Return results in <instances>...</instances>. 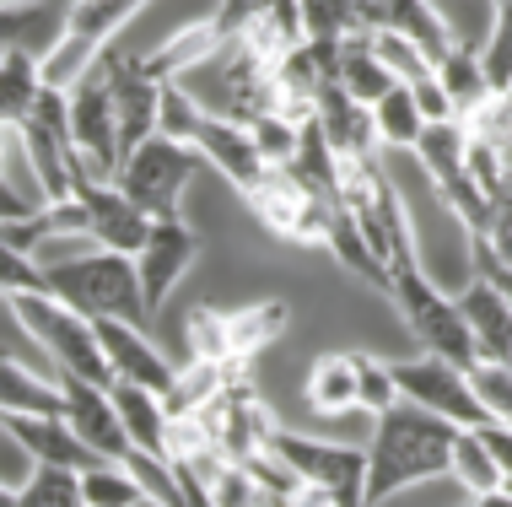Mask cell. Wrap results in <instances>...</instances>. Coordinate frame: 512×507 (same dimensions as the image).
Returning <instances> with one entry per match:
<instances>
[{"label":"cell","instance_id":"5bb4252c","mask_svg":"<svg viewBox=\"0 0 512 507\" xmlns=\"http://www.w3.org/2000/svg\"><path fill=\"white\" fill-rule=\"evenodd\" d=\"M98 340L108 351V367H114V378H130V383H146V389L168 394L178 367H168V356L157 351V340H151L141 324H124V319H98Z\"/></svg>","mask_w":512,"mask_h":507},{"label":"cell","instance_id":"cb8c5ba5","mask_svg":"<svg viewBox=\"0 0 512 507\" xmlns=\"http://www.w3.org/2000/svg\"><path fill=\"white\" fill-rule=\"evenodd\" d=\"M0 416H65L60 378H38L33 367L0 356Z\"/></svg>","mask_w":512,"mask_h":507},{"label":"cell","instance_id":"7dc6e473","mask_svg":"<svg viewBox=\"0 0 512 507\" xmlns=\"http://www.w3.org/2000/svg\"><path fill=\"white\" fill-rule=\"evenodd\" d=\"M507 491H512V475H507Z\"/></svg>","mask_w":512,"mask_h":507},{"label":"cell","instance_id":"e575fe53","mask_svg":"<svg viewBox=\"0 0 512 507\" xmlns=\"http://www.w3.org/2000/svg\"><path fill=\"white\" fill-rule=\"evenodd\" d=\"M184 340H189V356L232 367V351H227V308L200 303L195 313H189V324H184Z\"/></svg>","mask_w":512,"mask_h":507},{"label":"cell","instance_id":"44dd1931","mask_svg":"<svg viewBox=\"0 0 512 507\" xmlns=\"http://www.w3.org/2000/svg\"><path fill=\"white\" fill-rule=\"evenodd\" d=\"M286 324H292L286 297H259V303L227 308V351H232V367H254V356L270 351L275 340L286 335Z\"/></svg>","mask_w":512,"mask_h":507},{"label":"cell","instance_id":"f6af8a7d","mask_svg":"<svg viewBox=\"0 0 512 507\" xmlns=\"http://www.w3.org/2000/svg\"><path fill=\"white\" fill-rule=\"evenodd\" d=\"M0 168H6V141H0ZM0 178H6V173H0Z\"/></svg>","mask_w":512,"mask_h":507},{"label":"cell","instance_id":"7402d4cb","mask_svg":"<svg viewBox=\"0 0 512 507\" xmlns=\"http://www.w3.org/2000/svg\"><path fill=\"white\" fill-rule=\"evenodd\" d=\"M459 313L469 319V330H475V346L486 362H512V303L502 292H496L491 281H469L459 292Z\"/></svg>","mask_w":512,"mask_h":507},{"label":"cell","instance_id":"8992f818","mask_svg":"<svg viewBox=\"0 0 512 507\" xmlns=\"http://www.w3.org/2000/svg\"><path fill=\"white\" fill-rule=\"evenodd\" d=\"M200 162L205 157L189 141H178V135H151V141H141L130 157H124L119 189L141 205L146 216H178V200H184V189L195 184Z\"/></svg>","mask_w":512,"mask_h":507},{"label":"cell","instance_id":"7a4b0ae2","mask_svg":"<svg viewBox=\"0 0 512 507\" xmlns=\"http://www.w3.org/2000/svg\"><path fill=\"white\" fill-rule=\"evenodd\" d=\"M44 281H49V297H60V303H71L76 313H87L92 324L124 319V324L151 330L141 270H135L130 254L92 249V254H76V259H44Z\"/></svg>","mask_w":512,"mask_h":507},{"label":"cell","instance_id":"ffe728a7","mask_svg":"<svg viewBox=\"0 0 512 507\" xmlns=\"http://www.w3.org/2000/svg\"><path fill=\"white\" fill-rule=\"evenodd\" d=\"M302 400H308L313 416H345V410H362V351H324L308 367Z\"/></svg>","mask_w":512,"mask_h":507},{"label":"cell","instance_id":"2e32d148","mask_svg":"<svg viewBox=\"0 0 512 507\" xmlns=\"http://www.w3.org/2000/svg\"><path fill=\"white\" fill-rule=\"evenodd\" d=\"M0 421H6V432L17 437V448L33 464H60V470H92V464H103L65 416H0Z\"/></svg>","mask_w":512,"mask_h":507},{"label":"cell","instance_id":"52a82bcc","mask_svg":"<svg viewBox=\"0 0 512 507\" xmlns=\"http://www.w3.org/2000/svg\"><path fill=\"white\" fill-rule=\"evenodd\" d=\"M65 119H71V146L76 162L98 178H119L124 168V146H119V119H114V92H108L103 60L65 92ZM71 162V168H76Z\"/></svg>","mask_w":512,"mask_h":507},{"label":"cell","instance_id":"8fae6325","mask_svg":"<svg viewBox=\"0 0 512 507\" xmlns=\"http://www.w3.org/2000/svg\"><path fill=\"white\" fill-rule=\"evenodd\" d=\"M103 71H108V92H114L119 146H124V157H130L141 141L162 135V81L146 71V60L124 54L119 44L103 49Z\"/></svg>","mask_w":512,"mask_h":507},{"label":"cell","instance_id":"d6986e66","mask_svg":"<svg viewBox=\"0 0 512 507\" xmlns=\"http://www.w3.org/2000/svg\"><path fill=\"white\" fill-rule=\"evenodd\" d=\"M324 249L335 254V259H340L345 270H351L356 281H367L372 292H383V297H389L394 276H389V265L378 259V249L367 243L362 216H356L345 200H329V216H324Z\"/></svg>","mask_w":512,"mask_h":507},{"label":"cell","instance_id":"d4e9b609","mask_svg":"<svg viewBox=\"0 0 512 507\" xmlns=\"http://www.w3.org/2000/svg\"><path fill=\"white\" fill-rule=\"evenodd\" d=\"M38 60H44L38 49L0 54V130H17L38 108V98H44V71H38Z\"/></svg>","mask_w":512,"mask_h":507},{"label":"cell","instance_id":"60d3db41","mask_svg":"<svg viewBox=\"0 0 512 507\" xmlns=\"http://www.w3.org/2000/svg\"><path fill=\"white\" fill-rule=\"evenodd\" d=\"M480 437H486V448H491V454H496V464H502V475H512V427H507V421H486V427H475Z\"/></svg>","mask_w":512,"mask_h":507},{"label":"cell","instance_id":"9c48e42d","mask_svg":"<svg viewBox=\"0 0 512 507\" xmlns=\"http://www.w3.org/2000/svg\"><path fill=\"white\" fill-rule=\"evenodd\" d=\"M71 195L87 205V238L98 243V249H114V254H130V259L146 249L151 222H157V216H146L141 205L124 195L119 178H98V173H87V168L76 162Z\"/></svg>","mask_w":512,"mask_h":507},{"label":"cell","instance_id":"4dcf8cb0","mask_svg":"<svg viewBox=\"0 0 512 507\" xmlns=\"http://www.w3.org/2000/svg\"><path fill=\"white\" fill-rule=\"evenodd\" d=\"M372 130H378V146H383V152H415V141H421L426 119H421V108H415V92L405 87V81H399L389 98L372 108Z\"/></svg>","mask_w":512,"mask_h":507},{"label":"cell","instance_id":"ba28073f","mask_svg":"<svg viewBox=\"0 0 512 507\" xmlns=\"http://www.w3.org/2000/svg\"><path fill=\"white\" fill-rule=\"evenodd\" d=\"M389 367H394L399 394L415 405H426L432 416H448L453 427H486L491 421V405L480 400L469 367L448 362V356H432V351H421L415 362H389Z\"/></svg>","mask_w":512,"mask_h":507},{"label":"cell","instance_id":"1f68e13d","mask_svg":"<svg viewBox=\"0 0 512 507\" xmlns=\"http://www.w3.org/2000/svg\"><path fill=\"white\" fill-rule=\"evenodd\" d=\"M17 507H87L81 491V470H60V464H33V475L17 486Z\"/></svg>","mask_w":512,"mask_h":507},{"label":"cell","instance_id":"e0dca14e","mask_svg":"<svg viewBox=\"0 0 512 507\" xmlns=\"http://www.w3.org/2000/svg\"><path fill=\"white\" fill-rule=\"evenodd\" d=\"M367 22H372V27H383V33L410 38V44L421 49L432 65H437L453 44H459L453 22L442 17L432 0H367Z\"/></svg>","mask_w":512,"mask_h":507},{"label":"cell","instance_id":"d6a6232c","mask_svg":"<svg viewBox=\"0 0 512 507\" xmlns=\"http://www.w3.org/2000/svg\"><path fill=\"white\" fill-rule=\"evenodd\" d=\"M81 491H87V507H141L146 502V486L124 464H108V459L81 470Z\"/></svg>","mask_w":512,"mask_h":507},{"label":"cell","instance_id":"ab89813d","mask_svg":"<svg viewBox=\"0 0 512 507\" xmlns=\"http://www.w3.org/2000/svg\"><path fill=\"white\" fill-rule=\"evenodd\" d=\"M405 87L415 92V108H421V119H426V125H442V119H459V108H453V98H448V87L437 81V71H426L421 81H405Z\"/></svg>","mask_w":512,"mask_h":507},{"label":"cell","instance_id":"d590c367","mask_svg":"<svg viewBox=\"0 0 512 507\" xmlns=\"http://www.w3.org/2000/svg\"><path fill=\"white\" fill-rule=\"evenodd\" d=\"M480 60H486L491 87L502 92L507 81H512V0H496V11H491V33H486V44H480Z\"/></svg>","mask_w":512,"mask_h":507},{"label":"cell","instance_id":"b9f144b4","mask_svg":"<svg viewBox=\"0 0 512 507\" xmlns=\"http://www.w3.org/2000/svg\"><path fill=\"white\" fill-rule=\"evenodd\" d=\"M33 211H38V205H27L17 189L0 178V227H6V222H22V216H33Z\"/></svg>","mask_w":512,"mask_h":507},{"label":"cell","instance_id":"836d02e7","mask_svg":"<svg viewBox=\"0 0 512 507\" xmlns=\"http://www.w3.org/2000/svg\"><path fill=\"white\" fill-rule=\"evenodd\" d=\"M248 130H254V146H259V157H265L270 168H286V162L297 157V146H302V125L292 114H254Z\"/></svg>","mask_w":512,"mask_h":507},{"label":"cell","instance_id":"bcb514c9","mask_svg":"<svg viewBox=\"0 0 512 507\" xmlns=\"http://www.w3.org/2000/svg\"><path fill=\"white\" fill-rule=\"evenodd\" d=\"M502 92H507V98H512V81H507V87H502Z\"/></svg>","mask_w":512,"mask_h":507},{"label":"cell","instance_id":"f546056e","mask_svg":"<svg viewBox=\"0 0 512 507\" xmlns=\"http://www.w3.org/2000/svg\"><path fill=\"white\" fill-rule=\"evenodd\" d=\"M448 475L469 491V497H486V491L507 486L502 464H496V454L486 448V437H480L475 427H459V437H453V464H448Z\"/></svg>","mask_w":512,"mask_h":507},{"label":"cell","instance_id":"484cf974","mask_svg":"<svg viewBox=\"0 0 512 507\" xmlns=\"http://www.w3.org/2000/svg\"><path fill=\"white\" fill-rule=\"evenodd\" d=\"M432 71H437L442 87H448V98H453V108H459V119L480 114V108L496 98V87H491V76H486V60H480V49H469V44H453V49L432 65Z\"/></svg>","mask_w":512,"mask_h":507},{"label":"cell","instance_id":"7bdbcfd3","mask_svg":"<svg viewBox=\"0 0 512 507\" xmlns=\"http://www.w3.org/2000/svg\"><path fill=\"white\" fill-rule=\"evenodd\" d=\"M469 507H512V491H507V486H496V491H486V497H475Z\"/></svg>","mask_w":512,"mask_h":507},{"label":"cell","instance_id":"74e56055","mask_svg":"<svg viewBox=\"0 0 512 507\" xmlns=\"http://www.w3.org/2000/svg\"><path fill=\"white\" fill-rule=\"evenodd\" d=\"M372 49H378V60L394 71V81H421L426 71H432V60H426V54L415 49L410 38L383 33V27H372Z\"/></svg>","mask_w":512,"mask_h":507},{"label":"cell","instance_id":"30bf717a","mask_svg":"<svg viewBox=\"0 0 512 507\" xmlns=\"http://www.w3.org/2000/svg\"><path fill=\"white\" fill-rule=\"evenodd\" d=\"M254 205V216L265 222L275 238L286 243H308V249H324V216H329V200L308 189L292 168H270L265 184L254 195H243Z\"/></svg>","mask_w":512,"mask_h":507},{"label":"cell","instance_id":"8d00e7d4","mask_svg":"<svg viewBox=\"0 0 512 507\" xmlns=\"http://www.w3.org/2000/svg\"><path fill=\"white\" fill-rule=\"evenodd\" d=\"M399 400H405V394H399V383H394V367L383 362V356L362 351V410L378 421L383 410H394Z\"/></svg>","mask_w":512,"mask_h":507},{"label":"cell","instance_id":"f1b7e54d","mask_svg":"<svg viewBox=\"0 0 512 507\" xmlns=\"http://www.w3.org/2000/svg\"><path fill=\"white\" fill-rule=\"evenodd\" d=\"M302 38L308 44H340L351 33H367V0H297Z\"/></svg>","mask_w":512,"mask_h":507},{"label":"cell","instance_id":"3957f363","mask_svg":"<svg viewBox=\"0 0 512 507\" xmlns=\"http://www.w3.org/2000/svg\"><path fill=\"white\" fill-rule=\"evenodd\" d=\"M11 313H17L22 335L38 340V351L54 362V373H76L87 383H114V367H108V351L98 340V324L87 319V313H76L71 303H60V297L49 292H17L6 297Z\"/></svg>","mask_w":512,"mask_h":507},{"label":"cell","instance_id":"6da1fadb","mask_svg":"<svg viewBox=\"0 0 512 507\" xmlns=\"http://www.w3.org/2000/svg\"><path fill=\"white\" fill-rule=\"evenodd\" d=\"M453 437H459V427L448 416H432L415 400H399L394 410H383L372 421V448H367V502L378 507L399 497V491L448 475Z\"/></svg>","mask_w":512,"mask_h":507},{"label":"cell","instance_id":"5b68a950","mask_svg":"<svg viewBox=\"0 0 512 507\" xmlns=\"http://www.w3.org/2000/svg\"><path fill=\"white\" fill-rule=\"evenodd\" d=\"M275 459L297 475L302 486L324 491L329 507H372L367 502V448L324 443L308 432H275Z\"/></svg>","mask_w":512,"mask_h":507},{"label":"cell","instance_id":"7c38bea8","mask_svg":"<svg viewBox=\"0 0 512 507\" xmlns=\"http://www.w3.org/2000/svg\"><path fill=\"white\" fill-rule=\"evenodd\" d=\"M195 259H200V232L189 227L184 216H157V222H151L146 249L135 254V270H141V292H146L151 319L162 313L168 292L184 281V270L195 265Z\"/></svg>","mask_w":512,"mask_h":507},{"label":"cell","instance_id":"603a6c76","mask_svg":"<svg viewBox=\"0 0 512 507\" xmlns=\"http://www.w3.org/2000/svg\"><path fill=\"white\" fill-rule=\"evenodd\" d=\"M335 81L351 92L356 103H367V108H378L399 87L394 71L378 60V49H372V27H367V33L340 38V49H335Z\"/></svg>","mask_w":512,"mask_h":507},{"label":"cell","instance_id":"83f0119b","mask_svg":"<svg viewBox=\"0 0 512 507\" xmlns=\"http://www.w3.org/2000/svg\"><path fill=\"white\" fill-rule=\"evenodd\" d=\"M232 383V367L227 362H200V356H189V367H178V378H173V389L162 394L168 400V416H200L205 405H216L221 400V389Z\"/></svg>","mask_w":512,"mask_h":507},{"label":"cell","instance_id":"4fadbf2b","mask_svg":"<svg viewBox=\"0 0 512 507\" xmlns=\"http://www.w3.org/2000/svg\"><path fill=\"white\" fill-rule=\"evenodd\" d=\"M54 378H60V394H65V421L81 432V443L108 464L130 459V432H124V421L114 410V394H108L103 383L76 378V373H54Z\"/></svg>","mask_w":512,"mask_h":507},{"label":"cell","instance_id":"ee69618b","mask_svg":"<svg viewBox=\"0 0 512 507\" xmlns=\"http://www.w3.org/2000/svg\"><path fill=\"white\" fill-rule=\"evenodd\" d=\"M0 507H17V486H6V481H0Z\"/></svg>","mask_w":512,"mask_h":507},{"label":"cell","instance_id":"ac0fdd59","mask_svg":"<svg viewBox=\"0 0 512 507\" xmlns=\"http://www.w3.org/2000/svg\"><path fill=\"white\" fill-rule=\"evenodd\" d=\"M313 125L324 130V141L335 146L340 157H378V130H372V108L356 103L340 81H324L313 108Z\"/></svg>","mask_w":512,"mask_h":507},{"label":"cell","instance_id":"277c9868","mask_svg":"<svg viewBox=\"0 0 512 507\" xmlns=\"http://www.w3.org/2000/svg\"><path fill=\"white\" fill-rule=\"evenodd\" d=\"M389 303L399 308L405 330L421 340V351L448 356V362L469 367V373L486 362V356H480V346H475V330H469V319L459 313V297L442 292V286L421 270V259H405V265H394Z\"/></svg>","mask_w":512,"mask_h":507},{"label":"cell","instance_id":"4316f807","mask_svg":"<svg viewBox=\"0 0 512 507\" xmlns=\"http://www.w3.org/2000/svg\"><path fill=\"white\" fill-rule=\"evenodd\" d=\"M216 49H221L216 22H211V17H200V22H189L184 33H173L157 54H146V71L157 76V81H184L189 71H200V65L211 60Z\"/></svg>","mask_w":512,"mask_h":507},{"label":"cell","instance_id":"9a60e30c","mask_svg":"<svg viewBox=\"0 0 512 507\" xmlns=\"http://www.w3.org/2000/svg\"><path fill=\"white\" fill-rule=\"evenodd\" d=\"M108 394H114V410H119L124 432H130V448H141V454L173 464V416H168V400H162L157 389H146V383H130V378H114V383H108Z\"/></svg>","mask_w":512,"mask_h":507},{"label":"cell","instance_id":"f35d334b","mask_svg":"<svg viewBox=\"0 0 512 507\" xmlns=\"http://www.w3.org/2000/svg\"><path fill=\"white\" fill-rule=\"evenodd\" d=\"M281 0H216V11H211V22H216V33H221V44H232L238 33H248L265 11H275Z\"/></svg>","mask_w":512,"mask_h":507}]
</instances>
